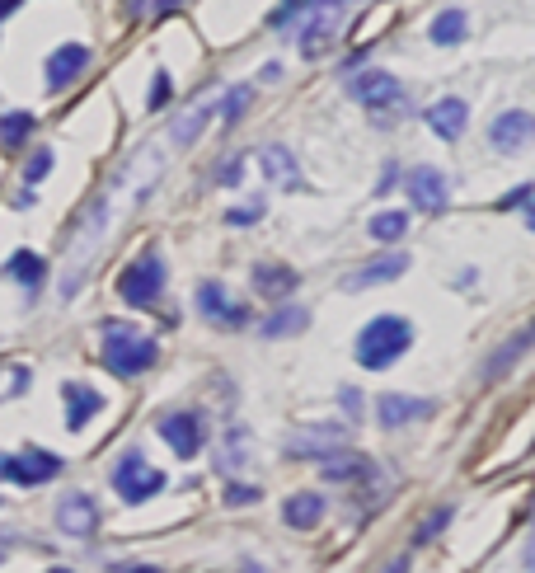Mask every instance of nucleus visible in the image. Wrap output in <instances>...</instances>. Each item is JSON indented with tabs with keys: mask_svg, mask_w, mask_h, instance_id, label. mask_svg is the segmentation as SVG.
Here are the masks:
<instances>
[{
	"mask_svg": "<svg viewBox=\"0 0 535 573\" xmlns=\"http://www.w3.org/2000/svg\"><path fill=\"white\" fill-rule=\"evenodd\" d=\"M446 522H451V512H432V517H428V522H418V536H413V541H432V531H442L446 527Z\"/></svg>",
	"mask_w": 535,
	"mask_h": 573,
	"instance_id": "nucleus-38",
	"label": "nucleus"
},
{
	"mask_svg": "<svg viewBox=\"0 0 535 573\" xmlns=\"http://www.w3.org/2000/svg\"><path fill=\"white\" fill-rule=\"evenodd\" d=\"M259 212H263L259 202H249V207H230L226 221H230V226H254V221H259Z\"/></svg>",
	"mask_w": 535,
	"mask_h": 573,
	"instance_id": "nucleus-37",
	"label": "nucleus"
},
{
	"mask_svg": "<svg viewBox=\"0 0 535 573\" xmlns=\"http://www.w3.org/2000/svg\"><path fill=\"white\" fill-rule=\"evenodd\" d=\"M57 527H62V536H71V541L94 536V527H99V503H94V494H66L62 503H57Z\"/></svg>",
	"mask_w": 535,
	"mask_h": 573,
	"instance_id": "nucleus-12",
	"label": "nucleus"
},
{
	"mask_svg": "<svg viewBox=\"0 0 535 573\" xmlns=\"http://www.w3.org/2000/svg\"><path fill=\"white\" fill-rule=\"evenodd\" d=\"M245 456H249V433H245V428H230L226 442H221V451H216V465H221V470H230V465H235V470H240V465H245Z\"/></svg>",
	"mask_w": 535,
	"mask_h": 573,
	"instance_id": "nucleus-29",
	"label": "nucleus"
},
{
	"mask_svg": "<svg viewBox=\"0 0 535 573\" xmlns=\"http://www.w3.org/2000/svg\"><path fill=\"white\" fill-rule=\"evenodd\" d=\"M409 273V254H381V259H371V264H362L357 273H348V278L338 282L343 292H367V287H381V282H395Z\"/></svg>",
	"mask_w": 535,
	"mask_h": 573,
	"instance_id": "nucleus-13",
	"label": "nucleus"
},
{
	"mask_svg": "<svg viewBox=\"0 0 535 573\" xmlns=\"http://www.w3.org/2000/svg\"><path fill=\"white\" fill-rule=\"evenodd\" d=\"M470 33V15L465 10H442V15L432 19V29H428V38L437 47H460V38Z\"/></svg>",
	"mask_w": 535,
	"mask_h": 573,
	"instance_id": "nucleus-22",
	"label": "nucleus"
},
{
	"mask_svg": "<svg viewBox=\"0 0 535 573\" xmlns=\"http://www.w3.org/2000/svg\"><path fill=\"white\" fill-rule=\"evenodd\" d=\"M324 508H329V503H324V494H291L287 503H282V522H287V527H296V531H310V527H320L324 522Z\"/></svg>",
	"mask_w": 535,
	"mask_h": 573,
	"instance_id": "nucleus-19",
	"label": "nucleus"
},
{
	"mask_svg": "<svg viewBox=\"0 0 535 573\" xmlns=\"http://www.w3.org/2000/svg\"><path fill=\"white\" fill-rule=\"evenodd\" d=\"M62 400H66V428H71V433H80V428H85V423L104 409V395L90 390V386H76V381L62 386Z\"/></svg>",
	"mask_w": 535,
	"mask_h": 573,
	"instance_id": "nucleus-18",
	"label": "nucleus"
},
{
	"mask_svg": "<svg viewBox=\"0 0 535 573\" xmlns=\"http://www.w3.org/2000/svg\"><path fill=\"white\" fill-rule=\"evenodd\" d=\"M62 456L57 451H0V480H10V484H47V480H57L62 475Z\"/></svg>",
	"mask_w": 535,
	"mask_h": 573,
	"instance_id": "nucleus-6",
	"label": "nucleus"
},
{
	"mask_svg": "<svg viewBox=\"0 0 535 573\" xmlns=\"http://www.w3.org/2000/svg\"><path fill=\"white\" fill-rule=\"evenodd\" d=\"M104 226H108V202L99 198L94 202V212H90V231H80V235H90V245H94ZM80 254H85V240L71 249V264H66V278H62V296H76V287H80Z\"/></svg>",
	"mask_w": 535,
	"mask_h": 573,
	"instance_id": "nucleus-20",
	"label": "nucleus"
},
{
	"mask_svg": "<svg viewBox=\"0 0 535 573\" xmlns=\"http://www.w3.org/2000/svg\"><path fill=\"white\" fill-rule=\"evenodd\" d=\"M296 273L291 268H282V264H259L254 268V287H259L263 296H287V292H296Z\"/></svg>",
	"mask_w": 535,
	"mask_h": 573,
	"instance_id": "nucleus-24",
	"label": "nucleus"
},
{
	"mask_svg": "<svg viewBox=\"0 0 535 573\" xmlns=\"http://www.w3.org/2000/svg\"><path fill=\"white\" fill-rule=\"evenodd\" d=\"M0 559H5V555H0Z\"/></svg>",
	"mask_w": 535,
	"mask_h": 573,
	"instance_id": "nucleus-43",
	"label": "nucleus"
},
{
	"mask_svg": "<svg viewBox=\"0 0 535 573\" xmlns=\"http://www.w3.org/2000/svg\"><path fill=\"white\" fill-rule=\"evenodd\" d=\"M334 447H348V433L338 423H320V428H301V433L287 442V456L291 461H320L329 456Z\"/></svg>",
	"mask_w": 535,
	"mask_h": 573,
	"instance_id": "nucleus-11",
	"label": "nucleus"
},
{
	"mask_svg": "<svg viewBox=\"0 0 535 573\" xmlns=\"http://www.w3.org/2000/svg\"><path fill=\"white\" fill-rule=\"evenodd\" d=\"M155 433H160L169 447H174V456H198L202 442H207V428H202V419H198V414H188V409H174V414H165V419L155 423Z\"/></svg>",
	"mask_w": 535,
	"mask_h": 573,
	"instance_id": "nucleus-9",
	"label": "nucleus"
},
{
	"mask_svg": "<svg viewBox=\"0 0 535 573\" xmlns=\"http://www.w3.org/2000/svg\"><path fill=\"white\" fill-rule=\"evenodd\" d=\"M33 132V113H5V118H0V146H5V151H15V146H24V137H29Z\"/></svg>",
	"mask_w": 535,
	"mask_h": 573,
	"instance_id": "nucleus-28",
	"label": "nucleus"
},
{
	"mask_svg": "<svg viewBox=\"0 0 535 573\" xmlns=\"http://www.w3.org/2000/svg\"><path fill=\"white\" fill-rule=\"evenodd\" d=\"M216 179H221V184H240V179H245V165H240V155H226V165H221V170H216Z\"/></svg>",
	"mask_w": 535,
	"mask_h": 573,
	"instance_id": "nucleus-36",
	"label": "nucleus"
},
{
	"mask_svg": "<svg viewBox=\"0 0 535 573\" xmlns=\"http://www.w3.org/2000/svg\"><path fill=\"white\" fill-rule=\"evenodd\" d=\"M263 174H268L273 184H282V188L301 184V170H296V160H291L287 146H268V151H263Z\"/></svg>",
	"mask_w": 535,
	"mask_h": 573,
	"instance_id": "nucleus-23",
	"label": "nucleus"
},
{
	"mask_svg": "<svg viewBox=\"0 0 535 573\" xmlns=\"http://www.w3.org/2000/svg\"><path fill=\"white\" fill-rule=\"evenodd\" d=\"M113 489L123 494V503H146V498H155L165 489V475H160L141 451H127V456H118V465H113Z\"/></svg>",
	"mask_w": 535,
	"mask_h": 573,
	"instance_id": "nucleus-4",
	"label": "nucleus"
},
{
	"mask_svg": "<svg viewBox=\"0 0 535 573\" xmlns=\"http://www.w3.org/2000/svg\"><path fill=\"white\" fill-rule=\"evenodd\" d=\"M19 5H24V0H0V19H10L19 10Z\"/></svg>",
	"mask_w": 535,
	"mask_h": 573,
	"instance_id": "nucleus-41",
	"label": "nucleus"
},
{
	"mask_svg": "<svg viewBox=\"0 0 535 573\" xmlns=\"http://www.w3.org/2000/svg\"><path fill=\"white\" fill-rule=\"evenodd\" d=\"M216 113V104H202V109H188L179 123L169 127V137H174V146H193V141L202 137V127H207V118Z\"/></svg>",
	"mask_w": 535,
	"mask_h": 573,
	"instance_id": "nucleus-26",
	"label": "nucleus"
},
{
	"mask_svg": "<svg viewBox=\"0 0 535 573\" xmlns=\"http://www.w3.org/2000/svg\"><path fill=\"white\" fill-rule=\"evenodd\" d=\"M249 99H254V85H240V90L226 94V109H221L226 113V123H240V113L249 109Z\"/></svg>",
	"mask_w": 535,
	"mask_h": 573,
	"instance_id": "nucleus-32",
	"label": "nucleus"
},
{
	"mask_svg": "<svg viewBox=\"0 0 535 573\" xmlns=\"http://www.w3.org/2000/svg\"><path fill=\"white\" fill-rule=\"evenodd\" d=\"M259 489L254 484H226V503L230 508H249V503H259Z\"/></svg>",
	"mask_w": 535,
	"mask_h": 573,
	"instance_id": "nucleus-34",
	"label": "nucleus"
},
{
	"mask_svg": "<svg viewBox=\"0 0 535 573\" xmlns=\"http://www.w3.org/2000/svg\"><path fill=\"white\" fill-rule=\"evenodd\" d=\"M437 414V404L432 400H418V395H381L376 400V419L385 428H409V423H423Z\"/></svg>",
	"mask_w": 535,
	"mask_h": 573,
	"instance_id": "nucleus-14",
	"label": "nucleus"
},
{
	"mask_svg": "<svg viewBox=\"0 0 535 573\" xmlns=\"http://www.w3.org/2000/svg\"><path fill=\"white\" fill-rule=\"evenodd\" d=\"M357 362L367 367V372H385V367H395L399 357L413 348V325L404 315H376L362 334H357Z\"/></svg>",
	"mask_w": 535,
	"mask_h": 573,
	"instance_id": "nucleus-1",
	"label": "nucleus"
},
{
	"mask_svg": "<svg viewBox=\"0 0 535 573\" xmlns=\"http://www.w3.org/2000/svg\"><path fill=\"white\" fill-rule=\"evenodd\" d=\"M498 207H521V212H526V226H535V212H531V184L512 188L507 198H498Z\"/></svg>",
	"mask_w": 535,
	"mask_h": 573,
	"instance_id": "nucleus-33",
	"label": "nucleus"
},
{
	"mask_svg": "<svg viewBox=\"0 0 535 573\" xmlns=\"http://www.w3.org/2000/svg\"><path fill=\"white\" fill-rule=\"evenodd\" d=\"M348 94L371 113L376 127H390V118L404 109V85H399L390 71H362V76H352Z\"/></svg>",
	"mask_w": 535,
	"mask_h": 573,
	"instance_id": "nucleus-3",
	"label": "nucleus"
},
{
	"mask_svg": "<svg viewBox=\"0 0 535 573\" xmlns=\"http://www.w3.org/2000/svg\"><path fill=\"white\" fill-rule=\"evenodd\" d=\"M526 343H531V334L521 329L517 339L507 343V353H503V357H493V362H484V376H498V372H507V367H512V362H517V357L526 353Z\"/></svg>",
	"mask_w": 535,
	"mask_h": 573,
	"instance_id": "nucleus-30",
	"label": "nucleus"
},
{
	"mask_svg": "<svg viewBox=\"0 0 535 573\" xmlns=\"http://www.w3.org/2000/svg\"><path fill=\"white\" fill-rule=\"evenodd\" d=\"M301 15H306V24H301V33H296L301 57H324V52H329V43H334L343 10H338V5H310V10H301Z\"/></svg>",
	"mask_w": 535,
	"mask_h": 573,
	"instance_id": "nucleus-7",
	"label": "nucleus"
},
{
	"mask_svg": "<svg viewBox=\"0 0 535 573\" xmlns=\"http://www.w3.org/2000/svg\"><path fill=\"white\" fill-rule=\"evenodd\" d=\"M198 310L221 329H245L249 325V310L235 301V296L221 287V282H202L198 287Z\"/></svg>",
	"mask_w": 535,
	"mask_h": 573,
	"instance_id": "nucleus-10",
	"label": "nucleus"
},
{
	"mask_svg": "<svg viewBox=\"0 0 535 573\" xmlns=\"http://www.w3.org/2000/svg\"><path fill=\"white\" fill-rule=\"evenodd\" d=\"M155 357H160V343H155L151 334H141V329H132V325H118V320L104 325V367L113 376L132 381V376L151 372Z\"/></svg>",
	"mask_w": 535,
	"mask_h": 573,
	"instance_id": "nucleus-2",
	"label": "nucleus"
},
{
	"mask_svg": "<svg viewBox=\"0 0 535 573\" xmlns=\"http://www.w3.org/2000/svg\"><path fill=\"white\" fill-rule=\"evenodd\" d=\"M423 123H428L442 141H456V137H465L470 109H465V99H437V104H432V109L423 113Z\"/></svg>",
	"mask_w": 535,
	"mask_h": 573,
	"instance_id": "nucleus-17",
	"label": "nucleus"
},
{
	"mask_svg": "<svg viewBox=\"0 0 535 573\" xmlns=\"http://www.w3.org/2000/svg\"><path fill=\"white\" fill-rule=\"evenodd\" d=\"M5 273L19 282V287H38L47 273V264L33 254V249H19V254H10V264H5Z\"/></svg>",
	"mask_w": 535,
	"mask_h": 573,
	"instance_id": "nucleus-25",
	"label": "nucleus"
},
{
	"mask_svg": "<svg viewBox=\"0 0 535 573\" xmlns=\"http://www.w3.org/2000/svg\"><path fill=\"white\" fill-rule=\"evenodd\" d=\"M338 404H343V409H348V419L357 423V414H362V395H357V390H338Z\"/></svg>",
	"mask_w": 535,
	"mask_h": 573,
	"instance_id": "nucleus-39",
	"label": "nucleus"
},
{
	"mask_svg": "<svg viewBox=\"0 0 535 573\" xmlns=\"http://www.w3.org/2000/svg\"><path fill=\"white\" fill-rule=\"evenodd\" d=\"M174 5L179 0H155V15H174Z\"/></svg>",
	"mask_w": 535,
	"mask_h": 573,
	"instance_id": "nucleus-42",
	"label": "nucleus"
},
{
	"mask_svg": "<svg viewBox=\"0 0 535 573\" xmlns=\"http://www.w3.org/2000/svg\"><path fill=\"white\" fill-rule=\"evenodd\" d=\"M531 132H535V118L526 109H512V113H503V118H493V127H489V141H493V151H503V155H517L526 141H531Z\"/></svg>",
	"mask_w": 535,
	"mask_h": 573,
	"instance_id": "nucleus-16",
	"label": "nucleus"
},
{
	"mask_svg": "<svg viewBox=\"0 0 535 573\" xmlns=\"http://www.w3.org/2000/svg\"><path fill=\"white\" fill-rule=\"evenodd\" d=\"M367 231H371V240L395 245V240H404V231H409V217H404V212H376Z\"/></svg>",
	"mask_w": 535,
	"mask_h": 573,
	"instance_id": "nucleus-27",
	"label": "nucleus"
},
{
	"mask_svg": "<svg viewBox=\"0 0 535 573\" xmlns=\"http://www.w3.org/2000/svg\"><path fill=\"white\" fill-rule=\"evenodd\" d=\"M85 66H90V47H85V43H62L52 57H47V66H43L47 90H66V85H71Z\"/></svg>",
	"mask_w": 535,
	"mask_h": 573,
	"instance_id": "nucleus-15",
	"label": "nucleus"
},
{
	"mask_svg": "<svg viewBox=\"0 0 535 573\" xmlns=\"http://www.w3.org/2000/svg\"><path fill=\"white\" fill-rule=\"evenodd\" d=\"M395 179H399V170H395V165H385L381 184H376V198H385V193H390V188H395Z\"/></svg>",
	"mask_w": 535,
	"mask_h": 573,
	"instance_id": "nucleus-40",
	"label": "nucleus"
},
{
	"mask_svg": "<svg viewBox=\"0 0 535 573\" xmlns=\"http://www.w3.org/2000/svg\"><path fill=\"white\" fill-rule=\"evenodd\" d=\"M160 292H165V259H160V254H141L137 264L118 278V296H123L127 306H137V310L155 306Z\"/></svg>",
	"mask_w": 535,
	"mask_h": 573,
	"instance_id": "nucleus-5",
	"label": "nucleus"
},
{
	"mask_svg": "<svg viewBox=\"0 0 535 573\" xmlns=\"http://www.w3.org/2000/svg\"><path fill=\"white\" fill-rule=\"evenodd\" d=\"M52 165H57V155H52V146H43V151L29 155V165H24V179H29V184H38L43 174H52Z\"/></svg>",
	"mask_w": 535,
	"mask_h": 573,
	"instance_id": "nucleus-31",
	"label": "nucleus"
},
{
	"mask_svg": "<svg viewBox=\"0 0 535 573\" xmlns=\"http://www.w3.org/2000/svg\"><path fill=\"white\" fill-rule=\"evenodd\" d=\"M404 193L413 198L418 212H446V202H451V184L437 165H418V170L404 174Z\"/></svg>",
	"mask_w": 535,
	"mask_h": 573,
	"instance_id": "nucleus-8",
	"label": "nucleus"
},
{
	"mask_svg": "<svg viewBox=\"0 0 535 573\" xmlns=\"http://www.w3.org/2000/svg\"><path fill=\"white\" fill-rule=\"evenodd\" d=\"M306 325H310V310L306 306H282V310H273V315L263 320L259 334H263V339H291V334H301Z\"/></svg>",
	"mask_w": 535,
	"mask_h": 573,
	"instance_id": "nucleus-21",
	"label": "nucleus"
},
{
	"mask_svg": "<svg viewBox=\"0 0 535 573\" xmlns=\"http://www.w3.org/2000/svg\"><path fill=\"white\" fill-rule=\"evenodd\" d=\"M169 94H174V90H169V76H165V71H155V80H151V99H146V109H165V104H169Z\"/></svg>",
	"mask_w": 535,
	"mask_h": 573,
	"instance_id": "nucleus-35",
	"label": "nucleus"
}]
</instances>
